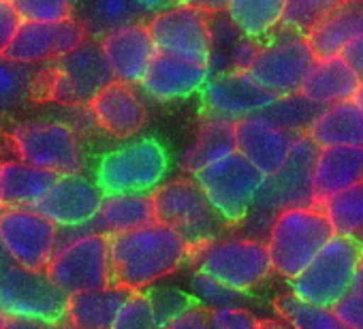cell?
Masks as SVG:
<instances>
[{
  "instance_id": "47",
  "label": "cell",
  "mask_w": 363,
  "mask_h": 329,
  "mask_svg": "<svg viewBox=\"0 0 363 329\" xmlns=\"http://www.w3.org/2000/svg\"><path fill=\"white\" fill-rule=\"evenodd\" d=\"M177 5H184L191 9H197L208 16H218L227 11L229 0H177Z\"/></svg>"
},
{
  "instance_id": "4",
  "label": "cell",
  "mask_w": 363,
  "mask_h": 329,
  "mask_svg": "<svg viewBox=\"0 0 363 329\" xmlns=\"http://www.w3.org/2000/svg\"><path fill=\"white\" fill-rule=\"evenodd\" d=\"M197 272H203L229 289L250 295L274 276L265 240L246 235L218 238L193 252Z\"/></svg>"
},
{
  "instance_id": "21",
  "label": "cell",
  "mask_w": 363,
  "mask_h": 329,
  "mask_svg": "<svg viewBox=\"0 0 363 329\" xmlns=\"http://www.w3.org/2000/svg\"><path fill=\"white\" fill-rule=\"evenodd\" d=\"M94 122L116 139H128L137 135L147 120V109L137 90L122 82H111L90 103Z\"/></svg>"
},
{
  "instance_id": "32",
  "label": "cell",
  "mask_w": 363,
  "mask_h": 329,
  "mask_svg": "<svg viewBox=\"0 0 363 329\" xmlns=\"http://www.w3.org/2000/svg\"><path fill=\"white\" fill-rule=\"evenodd\" d=\"M225 16L242 37L263 43L282 28L284 0H229Z\"/></svg>"
},
{
  "instance_id": "27",
  "label": "cell",
  "mask_w": 363,
  "mask_h": 329,
  "mask_svg": "<svg viewBox=\"0 0 363 329\" xmlns=\"http://www.w3.org/2000/svg\"><path fill=\"white\" fill-rule=\"evenodd\" d=\"M363 35V0H344V3L325 18L310 35L308 43L316 58H335Z\"/></svg>"
},
{
  "instance_id": "14",
  "label": "cell",
  "mask_w": 363,
  "mask_h": 329,
  "mask_svg": "<svg viewBox=\"0 0 363 329\" xmlns=\"http://www.w3.org/2000/svg\"><path fill=\"white\" fill-rule=\"evenodd\" d=\"M147 30L158 54L199 67L210 65L212 26L208 13L184 5H175L162 13H156L150 20Z\"/></svg>"
},
{
  "instance_id": "1",
  "label": "cell",
  "mask_w": 363,
  "mask_h": 329,
  "mask_svg": "<svg viewBox=\"0 0 363 329\" xmlns=\"http://www.w3.org/2000/svg\"><path fill=\"white\" fill-rule=\"evenodd\" d=\"M193 252L184 238L160 223L113 235L109 238L111 286L145 293L152 284L193 261Z\"/></svg>"
},
{
  "instance_id": "35",
  "label": "cell",
  "mask_w": 363,
  "mask_h": 329,
  "mask_svg": "<svg viewBox=\"0 0 363 329\" xmlns=\"http://www.w3.org/2000/svg\"><path fill=\"white\" fill-rule=\"evenodd\" d=\"M274 312L289 329H346L333 308L310 303L291 291L274 299Z\"/></svg>"
},
{
  "instance_id": "2",
  "label": "cell",
  "mask_w": 363,
  "mask_h": 329,
  "mask_svg": "<svg viewBox=\"0 0 363 329\" xmlns=\"http://www.w3.org/2000/svg\"><path fill=\"white\" fill-rule=\"evenodd\" d=\"M316 152L318 147L306 135H299L295 139V145L291 150L289 160L284 162V167L274 176L265 178L252 212L240 225L244 227L246 238L263 240L276 214L289 208L316 203L312 195V167Z\"/></svg>"
},
{
  "instance_id": "40",
  "label": "cell",
  "mask_w": 363,
  "mask_h": 329,
  "mask_svg": "<svg viewBox=\"0 0 363 329\" xmlns=\"http://www.w3.org/2000/svg\"><path fill=\"white\" fill-rule=\"evenodd\" d=\"M147 295H150V303H152L158 327L177 318L182 312H186L195 303L189 291H182L175 286H160V289L147 291Z\"/></svg>"
},
{
  "instance_id": "44",
  "label": "cell",
  "mask_w": 363,
  "mask_h": 329,
  "mask_svg": "<svg viewBox=\"0 0 363 329\" xmlns=\"http://www.w3.org/2000/svg\"><path fill=\"white\" fill-rule=\"evenodd\" d=\"M22 20L16 13V9L11 7L9 0H0V58H3L11 45V41L18 35Z\"/></svg>"
},
{
  "instance_id": "38",
  "label": "cell",
  "mask_w": 363,
  "mask_h": 329,
  "mask_svg": "<svg viewBox=\"0 0 363 329\" xmlns=\"http://www.w3.org/2000/svg\"><path fill=\"white\" fill-rule=\"evenodd\" d=\"M344 0H284L282 28L308 37Z\"/></svg>"
},
{
  "instance_id": "25",
  "label": "cell",
  "mask_w": 363,
  "mask_h": 329,
  "mask_svg": "<svg viewBox=\"0 0 363 329\" xmlns=\"http://www.w3.org/2000/svg\"><path fill=\"white\" fill-rule=\"evenodd\" d=\"M152 223H156L152 193L105 195L103 203H101L94 221L88 225L86 233H99L105 238H113V235L137 231Z\"/></svg>"
},
{
  "instance_id": "13",
  "label": "cell",
  "mask_w": 363,
  "mask_h": 329,
  "mask_svg": "<svg viewBox=\"0 0 363 329\" xmlns=\"http://www.w3.org/2000/svg\"><path fill=\"white\" fill-rule=\"evenodd\" d=\"M45 274L67 295L111 286L109 238L82 233L58 246Z\"/></svg>"
},
{
  "instance_id": "8",
  "label": "cell",
  "mask_w": 363,
  "mask_h": 329,
  "mask_svg": "<svg viewBox=\"0 0 363 329\" xmlns=\"http://www.w3.org/2000/svg\"><path fill=\"white\" fill-rule=\"evenodd\" d=\"M113 79V73L105 60L101 43L86 39L77 50L50 62L43 69L41 101H54L60 105L90 103Z\"/></svg>"
},
{
  "instance_id": "29",
  "label": "cell",
  "mask_w": 363,
  "mask_h": 329,
  "mask_svg": "<svg viewBox=\"0 0 363 329\" xmlns=\"http://www.w3.org/2000/svg\"><path fill=\"white\" fill-rule=\"evenodd\" d=\"M306 137L318 147L363 145V113L354 101L323 107L310 124Z\"/></svg>"
},
{
  "instance_id": "52",
  "label": "cell",
  "mask_w": 363,
  "mask_h": 329,
  "mask_svg": "<svg viewBox=\"0 0 363 329\" xmlns=\"http://www.w3.org/2000/svg\"><path fill=\"white\" fill-rule=\"evenodd\" d=\"M5 323H7V318H5L3 314H0V329H5Z\"/></svg>"
},
{
  "instance_id": "45",
  "label": "cell",
  "mask_w": 363,
  "mask_h": 329,
  "mask_svg": "<svg viewBox=\"0 0 363 329\" xmlns=\"http://www.w3.org/2000/svg\"><path fill=\"white\" fill-rule=\"evenodd\" d=\"M158 329H210V310L199 303H193L186 312H182L177 318L169 320Z\"/></svg>"
},
{
  "instance_id": "33",
  "label": "cell",
  "mask_w": 363,
  "mask_h": 329,
  "mask_svg": "<svg viewBox=\"0 0 363 329\" xmlns=\"http://www.w3.org/2000/svg\"><path fill=\"white\" fill-rule=\"evenodd\" d=\"M43 69L0 58V118L13 116L30 101H41Z\"/></svg>"
},
{
  "instance_id": "46",
  "label": "cell",
  "mask_w": 363,
  "mask_h": 329,
  "mask_svg": "<svg viewBox=\"0 0 363 329\" xmlns=\"http://www.w3.org/2000/svg\"><path fill=\"white\" fill-rule=\"evenodd\" d=\"M342 58L346 60V65L352 69V73L357 75V79L363 86V35L357 37L342 54Z\"/></svg>"
},
{
  "instance_id": "34",
  "label": "cell",
  "mask_w": 363,
  "mask_h": 329,
  "mask_svg": "<svg viewBox=\"0 0 363 329\" xmlns=\"http://www.w3.org/2000/svg\"><path fill=\"white\" fill-rule=\"evenodd\" d=\"M316 206L327 216L333 235L363 246V184L331 195Z\"/></svg>"
},
{
  "instance_id": "19",
  "label": "cell",
  "mask_w": 363,
  "mask_h": 329,
  "mask_svg": "<svg viewBox=\"0 0 363 329\" xmlns=\"http://www.w3.org/2000/svg\"><path fill=\"white\" fill-rule=\"evenodd\" d=\"M297 137L274 124L265 113L235 122V150L265 178L284 167Z\"/></svg>"
},
{
  "instance_id": "23",
  "label": "cell",
  "mask_w": 363,
  "mask_h": 329,
  "mask_svg": "<svg viewBox=\"0 0 363 329\" xmlns=\"http://www.w3.org/2000/svg\"><path fill=\"white\" fill-rule=\"evenodd\" d=\"M210 79V69L191 65L177 58H169L158 54L145 73L141 88L143 92L160 103L182 101L203 90Z\"/></svg>"
},
{
  "instance_id": "30",
  "label": "cell",
  "mask_w": 363,
  "mask_h": 329,
  "mask_svg": "<svg viewBox=\"0 0 363 329\" xmlns=\"http://www.w3.org/2000/svg\"><path fill=\"white\" fill-rule=\"evenodd\" d=\"M143 16L135 0H73V20L94 41H101L118 28L141 24L139 20Z\"/></svg>"
},
{
  "instance_id": "37",
  "label": "cell",
  "mask_w": 363,
  "mask_h": 329,
  "mask_svg": "<svg viewBox=\"0 0 363 329\" xmlns=\"http://www.w3.org/2000/svg\"><path fill=\"white\" fill-rule=\"evenodd\" d=\"M189 293L195 299V303L203 306L206 310H227V308H246L250 301V295L238 293L229 289L227 284L218 282L216 278L203 274V272H193L191 282H189Z\"/></svg>"
},
{
  "instance_id": "48",
  "label": "cell",
  "mask_w": 363,
  "mask_h": 329,
  "mask_svg": "<svg viewBox=\"0 0 363 329\" xmlns=\"http://www.w3.org/2000/svg\"><path fill=\"white\" fill-rule=\"evenodd\" d=\"M135 3L139 5V9L145 13V16H156V13H162L171 7L177 5V0H135Z\"/></svg>"
},
{
  "instance_id": "51",
  "label": "cell",
  "mask_w": 363,
  "mask_h": 329,
  "mask_svg": "<svg viewBox=\"0 0 363 329\" xmlns=\"http://www.w3.org/2000/svg\"><path fill=\"white\" fill-rule=\"evenodd\" d=\"M354 103H357V107L361 109V113H363V86H361V90L357 92V96H354Z\"/></svg>"
},
{
  "instance_id": "22",
  "label": "cell",
  "mask_w": 363,
  "mask_h": 329,
  "mask_svg": "<svg viewBox=\"0 0 363 329\" xmlns=\"http://www.w3.org/2000/svg\"><path fill=\"white\" fill-rule=\"evenodd\" d=\"M363 184V145L323 147L316 152L312 167L314 201Z\"/></svg>"
},
{
  "instance_id": "43",
  "label": "cell",
  "mask_w": 363,
  "mask_h": 329,
  "mask_svg": "<svg viewBox=\"0 0 363 329\" xmlns=\"http://www.w3.org/2000/svg\"><path fill=\"white\" fill-rule=\"evenodd\" d=\"M210 329H259V318L248 308L210 312Z\"/></svg>"
},
{
  "instance_id": "7",
  "label": "cell",
  "mask_w": 363,
  "mask_h": 329,
  "mask_svg": "<svg viewBox=\"0 0 363 329\" xmlns=\"http://www.w3.org/2000/svg\"><path fill=\"white\" fill-rule=\"evenodd\" d=\"M193 180L201 186L225 225L240 227L252 212L265 176L255 169L240 152H231L229 156L199 169Z\"/></svg>"
},
{
  "instance_id": "11",
  "label": "cell",
  "mask_w": 363,
  "mask_h": 329,
  "mask_svg": "<svg viewBox=\"0 0 363 329\" xmlns=\"http://www.w3.org/2000/svg\"><path fill=\"white\" fill-rule=\"evenodd\" d=\"M316 56L308 37L280 28L259 45L257 58L246 71L274 99L297 94Z\"/></svg>"
},
{
  "instance_id": "24",
  "label": "cell",
  "mask_w": 363,
  "mask_h": 329,
  "mask_svg": "<svg viewBox=\"0 0 363 329\" xmlns=\"http://www.w3.org/2000/svg\"><path fill=\"white\" fill-rule=\"evenodd\" d=\"M359 90L361 82L357 79L352 69L346 65L342 56H335L316 58L299 88V94L323 109L344 101H354Z\"/></svg>"
},
{
  "instance_id": "39",
  "label": "cell",
  "mask_w": 363,
  "mask_h": 329,
  "mask_svg": "<svg viewBox=\"0 0 363 329\" xmlns=\"http://www.w3.org/2000/svg\"><path fill=\"white\" fill-rule=\"evenodd\" d=\"M22 22H67L73 20V0H9Z\"/></svg>"
},
{
  "instance_id": "5",
  "label": "cell",
  "mask_w": 363,
  "mask_h": 329,
  "mask_svg": "<svg viewBox=\"0 0 363 329\" xmlns=\"http://www.w3.org/2000/svg\"><path fill=\"white\" fill-rule=\"evenodd\" d=\"M152 201L156 223L177 231L193 250L218 240L227 229L225 221L193 178H177L160 184L152 193Z\"/></svg>"
},
{
  "instance_id": "49",
  "label": "cell",
  "mask_w": 363,
  "mask_h": 329,
  "mask_svg": "<svg viewBox=\"0 0 363 329\" xmlns=\"http://www.w3.org/2000/svg\"><path fill=\"white\" fill-rule=\"evenodd\" d=\"M5 329H67L62 323H41V320H7Z\"/></svg>"
},
{
  "instance_id": "36",
  "label": "cell",
  "mask_w": 363,
  "mask_h": 329,
  "mask_svg": "<svg viewBox=\"0 0 363 329\" xmlns=\"http://www.w3.org/2000/svg\"><path fill=\"white\" fill-rule=\"evenodd\" d=\"M320 107H316L314 103H310L306 96L297 94H289V96H280L276 99L263 113L278 124L280 128H284L291 135H306L310 124L314 122V118L318 116Z\"/></svg>"
},
{
  "instance_id": "10",
  "label": "cell",
  "mask_w": 363,
  "mask_h": 329,
  "mask_svg": "<svg viewBox=\"0 0 363 329\" xmlns=\"http://www.w3.org/2000/svg\"><path fill=\"white\" fill-rule=\"evenodd\" d=\"M361 261L363 246L333 235L312 263L289 282V291L310 303L333 308L350 289Z\"/></svg>"
},
{
  "instance_id": "17",
  "label": "cell",
  "mask_w": 363,
  "mask_h": 329,
  "mask_svg": "<svg viewBox=\"0 0 363 329\" xmlns=\"http://www.w3.org/2000/svg\"><path fill=\"white\" fill-rule=\"evenodd\" d=\"M86 33L75 20L67 22H22L5 58L20 65H50L65 54L77 50L86 41Z\"/></svg>"
},
{
  "instance_id": "50",
  "label": "cell",
  "mask_w": 363,
  "mask_h": 329,
  "mask_svg": "<svg viewBox=\"0 0 363 329\" xmlns=\"http://www.w3.org/2000/svg\"><path fill=\"white\" fill-rule=\"evenodd\" d=\"M259 329H289V325L282 323L278 316H267V318H259Z\"/></svg>"
},
{
  "instance_id": "31",
  "label": "cell",
  "mask_w": 363,
  "mask_h": 329,
  "mask_svg": "<svg viewBox=\"0 0 363 329\" xmlns=\"http://www.w3.org/2000/svg\"><path fill=\"white\" fill-rule=\"evenodd\" d=\"M235 150V124L223 118H214L203 113L195 141L182 156V167L189 174H197L208 164L229 156Z\"/></svg>"
},
{
  "instance_id": "15",
  "label": "cell",
  "mask_w": 363,
  "mask_h": 329,
  "mask_svg": "<svg viewBox=\"0 0 363 329\" xmlns=\"http://www.w3.org/2000/svg\"><path fill=\"white\" fill-rule=\"evenodd\" d=\"M0 246L30 272H45L58 250V227L30 208L0 210Z\"/></svg>"
},
{
  "instance_id": "12",
  "label": "cell",
  "mask_w": 363,
  "mask_h": 329,
  "mask_svg": "<svg viewBox=\"0 0 363 329\" xmlns=\"http://www.w3.org/2000/svg\"><path fill=\"white\" fill-rule=\"evenodd\" d=\"M18 160L56 176H73L84 169V152L77 133L62 122H22L9 135Z\"/></svg>"
},
{
  "instance_id": "3",
  "label": "cell",
  "mask_w": 363,
  "mask_h": 329,
  "mask_svg": "<svg viewBox=\"0 0 363 329\" xmlns=\"http://www.w3.org/2000/svg\"><path fill=\"white\" fill-rule=\"evenodd\" d=\"M331 238L333 229L316 203L282 210L265 235L274 274L286 282L295 280Z\"/></svg>"
},
{
  "instance_id": "18",
  "label": "cell",
  "mask_w": 363,
  "mask_h": 329,
  "mask_svg": "<svg viewBox=\"0 0 363 329\" xmlns=\"http://www.w3.org/2000/svg\"><path fill=\"white\" fill-rule=\"evenodd\" d=\"M103 197L105 195L94 180L82 174L60 176L56 184L48 191V195L30 210L39 212L56 227L79 229L88 227L94 221Z\"/></svg>"
},
{
  "instance_id": "42",
  "label": "cell",
  "mask_w": 363,
  "mask_h": 329,
  "mask_svg": "<svg viewBox=\"0 0 363 329\" xmlns=\"http://www.w3.org/2000/svg\"><path fill=\"white\" fill-rule=\"evenodd\" d=\"M340 320L346 329H363V261L357 269V276L346 291V295L333 306Z\"/></svg>"
},
{
  "instance_id": "41",
  "label": "cell",
  "mask_w": 363,
  "mask_h": 329,
  "mask_svg": "<svg viewBox=\"0 0 363 329\" xmlns=\"http://www.w3.org/2000/svg\"><path fill=\"white\" fill-rule=\"evenodd\" d=\"M111 329H158L147 291L130 293L126 297Z\"/></svg>"
},
{
  "instance_id": "16",
  "label": "cell",
  "mask_w": 363,
  "mask_h": 329,
  "mask_svg": "<svg viewBox=\"0 0 363 329\" xmlns=\"http://www.w3.org/2000/svg\"><path fill=\"white\" fill-rule=\"evenodd\" d=\"M203 113L240 122L248 116L263 113L276 99L267 94L246 71H227L210 75L201 90Z\"/></svg>"
},
{
  "instance_id": "20",
  "label": "cell",
  "mask_w": 363,
  "mask_h": 329,
  "mask_svg": "<svg viewBox=\"0 0 363 329\" xmlns=\"http://www.w3.org/2000/svg\"><path fill=\"white\" fill-rule=\"evenodd\" d=\"M99 43L113 73V79L128 86H141L145 73L158 56L147 24H130L118 28L105 35Z\"/></svg>"
},
{
  "instance_id": "6",
  "label": "cell",
  "mask_w": 363,
  "mask_h": 329,
  "mask_svg": "<svg viewBox=\"0 0 363 329\" xmlns=\"http://www.w3.org/2000/svg\"><path fill=\"white\" fill-rule=\"evenodd\" d=\"M169 169V156L156 139H137L107 152L96 167L103 195L154 193Z\"/></svg>"
},
{
  "instance_id": "26",
  "label": "cell",
  "mask_w": 363,
  "mask_h": 329,
  "mask_svg": "<svg viewBox=\"0 0 363 329\" xmlns=\"http://www.w3.org/2000/svg\"><path fill=\"white\" fill-rule=\"evenodd\" d=\"M60 176L22 160L0 162V210L35 208Z\"/></svg>"
},
{
  "instance_id": "28",
  "label": "cell",
  "mask_w": 363,
  "mask_h": 329,
  "mask_svg": "<svg viewBox=\"0 0 363 329\" xmlns=\"http://www.w3.org/2000/svg\"><path fill=\"white\" fill-rule=\"evenodd\" d=\"M128 295L130 293L120 286L69 295L62 325L67 329H111Z\"/></svg>"
},
{
  "instance_id": "9",
  "label": "cell",
  "mask_w": 363,
  "mask_h": 329,
  "mask_svg": "<svg viewBox=\"0 0 363 329\" xmlns=\"http://www.w3.org/2000/svg\"><path fill=\"white\" fill-rule=\"evenodd\" d=\"M69 295L45 272H30L18 263L0 267V314L7 320L62 323Z\"/></svg>"
}]
</instances>
